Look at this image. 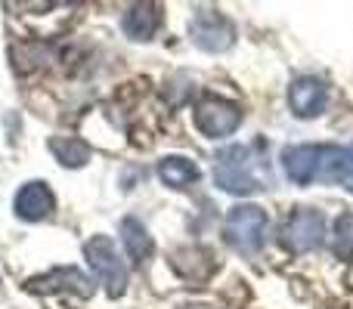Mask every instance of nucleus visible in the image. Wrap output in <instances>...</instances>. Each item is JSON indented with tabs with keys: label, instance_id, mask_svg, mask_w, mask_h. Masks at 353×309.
<instances>
[{
	"label": "nucleus",
	"instance_id": "nucleus-1",
	"mask_svg": "<svg viewBox=\"0 0 353 309\" xmlns=\"http://www.w3.org/2000/svg\"><path fill=\"white\" fill-rule=\"evenodd\" d=\"M214 182H217L223 192L232 195H251L261 186V173H257V161L254 152L248 146H226L220 149L214 158Z\"/></svg>",
	"mask_w": 353,
	"mask_h": 309
},
{
	"label": "nucleus",
	"instance_id": "nucleus-2",
	"mask_svg": "<svg viewBox=\"0 0 353 309\" xmlns=\"http://www.w3.org/2000/svg\"><path fill=\"white\" fill-rule=\"evenodd\" d=\"M84 257H87V266L105 285L109 297H121L128 291V266L121 263L115 242L109 235H93L90 242H84Z\"/></svg>",
	"mask_w": 353,
	"mask_h": 309
},
{
	"label": "nucleus",
	"instance_id": "nucleus-3",
	"mask_svg": "<svg viewBox=\"0 0 353 309\" xmlns=\"http://www.w3.org/2000/svg\"><path fill=\"white\" fill-rule=\"evenodd\" d=\"M223 235L239 254H257L267 235V213L257 204H239L223 223Z\"/></svg>",
	"mask_w": 353,
	"mask_h": 309
},
{
	"label": "nucleus",
	"instance_id": "nucleus-4",
	"mask_svg": "<svg viewBox=\"0 0 353 309\" xmlns=\"http://www.w3.org/2000/svg\"><path fill=\"white\" fill-rule=\"evenodd\" d=\"M323 235H325V220L313 207H294L279 229L282 248L292 251V254H307V251L319 248Z\"/></svg>",
	"mask_w": 353,
	"mask_h": 309
},
{
	"label": "nucleus",
	"instance_id": "nucleus-5",
	"mask_svg": "<svg viewBox=\"0 0 353 309\" xmlns=\"http://www.w3.org/2000/svg\"><path fill=\"white\" fill-rule=\"evenodd\" d=\"M192 115H195V127L205 136H211V140H223V136L236 134L239 124H242V109L220 96H201L195 103Z\"/></svg>",
	"mask_w": 353,
	"mask_h": 309
},
{
	"label": "nucleus",
	"instance_id": "nucleus-6",
	"mask_svg": "<svg viewBox=\"0 0 353 309\" xmlns=\"http://www.w3.org/2000/svg\"><path fill=\"white\" fill-rule=\"evenodd\" d=\"M189 34H192V43L201 50H208V53H223V50L232 47V41H236V28H232L230 19H223L220 12H199V16L192 19V28H189Z\"/></svg>",
	"mask_w": 353,
	"mask_h": 309
},
{
	"label": "nucleus",
	"instance_id": "nucleus-7",
	"mask_svg": "<svg viewBox=\"0 0 353 309\" xmlns=\"http://www.w3.org/2000/svg\"><path fill=\"white\" fill-rule=\"evenodd\" d=\"M31 294H78V297H90L93 281L84 275V269L78 266H62V269H50V273L28 279Z\"/></svg>",
	"mask_w": 353,
	"mask_h": 309
},
{
	"label": "nucleus",
	"instance_id": "nucleus-8",
	"mask_svg": "<svg viewBox=\"0 0 353 309\" xmlns=\"http://www.w3.org/2000/svg\"><path fill=\"white\" fill-rule=\"evenodd\" d=\"M12 211H16V217L25 220V223H41V220H47L50 213L56 211L53 189H50L47 182H41V180L25 182V186L16 192Z\"/></svg>",
	"mask_w": 353,
	"mask_h": 309
},
{
	"label": "nucleus",
	"instance_id": "nucleus-9",
	"mask_svg": "<svg viewBox=\"0 0 353 309\" xmlns=\"http://www.w3.org/2000/svg\"><path fill=\"white\" fill-rule=\"evenodd\" d=\"M329 103V90L319 78H298L288 87V105L298 118H316L325 111Z\"/></svg>",
	"mask_w": 353,
	"mask_h": 309
},
{
	"label": "nucleus",
	"instance_id": "nucleus-10",
	"mask_svg": "<svg viewBox=\"0 0 353 309\" xmlns=\"http://www.w3.org/2000/svg\"><path fill=\"white\" fill-rule=\"evenodd\" d=\"M319 155H323V146H288L282 152V167L288 180L298 186L313 182L319 176Z\"/></svg>",
	"mask_w": 353,
	"mask_h": 309
},
{
	"label": "nucleus",
	"instance_id": "nucleus-11",
	"mask_svg": "<svg viewBox=\"0 0 353 309\" xmlns=\"http://www.w3.org/2000/svg\"><path fill=\"white\" fill-rule=\"evenodd\" d=\"M159 22H161L159 6L155 3H137L124 12L121 28L130 41H149V37L155 34V28H159Z\"/></svg>",
	"mask_w": 353,
	"mask_h": 309
},
{
	"label": "nucleus",
	"instance_id": "nucleus-12",
	"mask_svg": "<svg viewBox=\"0 0 353 309\" xmlns=\"http://www.w3.org/2000/svg\"><path fill=\"white\" fill-rule=\"evenodd\" d=\"M159 176L165 186L171 189H186L192 186L195 180L201 176V170L195 167V161H189V158H180V155H168L159 161Z\"/></svg>",
	"mask_w": 353,
	"mask_h": 309
},
{
	"label": "nucleus",
	"instance_id": "nucleus-13",
	"mask_svg": "<svg viewBox=\"0 0 353 309\" xmlns=\"http://www.w3.org/2000/svg\"><path fill=\"white\" fill-rule=\"evenodd\" d=\"M121 242H124V251L134 263H143L149 254H152V235L146 232V226L140 223L137 217H124L121 220Z\"/></svg>",
	"mask_w": 353,
	"mask_h": 309
},
{
	"label": "nucleus",
	"instance_id": "nucleus-14",
	"mask_svg": "<svg viewBox=\"0 0 353 309\" xmlns=\"http://www.w3.org/2000/svg\"><path fill=\"white\" fill-rule=\"evenodd\" d=\"M50 152L59 158V164H65V167H84L90 161V146L84 140H74V136H53Z\"/></svg>",
	"mask_w": 353,
	"mask_h": 309
},
{
	"label": "nucleus",
	"instance_id": "nucleus-15",
	"mask_svg": "<svg viewBox=\"0 0 353 309\" xmlns=\"http://www.w3.org/2000/svg\"><path fill=\"white\" fill-rule=\"evenodd\" d=\"M332 251L338 260H350L353 257V213H341L335 223V238H332Z\"/></svg>",
	"mask_w": 353,
	"mask_h": 309
},
{
	"label": "nucleus",
	"instance_id": "nucleus-16",
	"mask_svg": "<svg viewBox=\"0 0 353 309\" xmlns=\"http://www.w3.org/2000/svg\"><path fill=\"white\" fill-rule=\"evenodd\" d=\"M183 309H208V306H183Z\"/></svg>",
	"mask_w": 353,
	"mask_h": 309
},
{
	"label": "nucleus",
	"instance_id": "nucleus-17",
	"mask_svg": "<svg viewBox=\"0 0 353 309\" xmlns=\"http://www.w3.org/2000/svg\"><path fill=\"white\" fill-rule=\"evenodd\" d=\"M350 155H353V149H350Z\"/></svg>",
	"mask_w": 353,
	"mask_h": 309
}]
</instances>
